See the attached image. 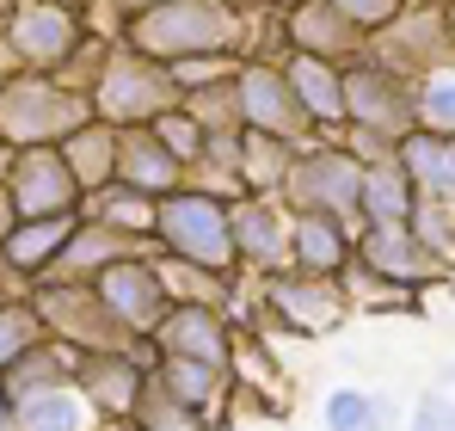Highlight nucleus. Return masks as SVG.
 <instances>
[{
  "instance_id": "1",
  "label": "nucleus",
  "mask_w": 455,
  "mask_h": 431,
  "mask_svg": "<svg viewBox=\"0 0 455 431\" xmlns=\"http://www.w3.org/2000/svg\"><path fill=\"white\" fill-rule=\"evenodd\" d=\"M124 44L148 62L240 56L246 50V6H234V0H166V6L124 19Z\"/></svg>"
},
{
  "instance_id": "2",
  "label": "nucleus",
  "mask_w": 455,
  "mask_h": 431,
  "mask_svg": "<svg viewBox=\"0 0 455 431\" xmlns=\"http://www.w3.org/2000/svg\"><path fill=\"white\" fill-rule=\"evenodd\" d=\"M228 204L216 185H179L172 198L154 204V234L148 247L172 265H191L204 278H222L234 284V222H228Z\"/></svg>"
},
{
  "instance_id": "3",
  "label": "nucleus",
  "mask_w": 455,
  "mask_h": 431,
  "mask_svg": "<svg viewBox=\"0 0 455 431\" xmlns=\"http://www.w3.org/2000/svg\"><path fill=\"white\" fill-rule=\"evenodd\" d=\"M86 124H92V105L80 86L56 80V74H0V142L12 154L62 148Z\"/></svg>"
},
{
  "instance_id": "4",
  "label": "nucleus",
  "mask_w": 455,
  "mask_h": 431,
  "mask_svg": "<svg viewBox=\"0 0 455 431\" xmlns=\"http://www.w3.org/2000/svg\"><path fill=\"white\" fill-rule=\"evenodd\" d=\"M86 12L75 0H0V50L12 74H68L86 50Z\"/></svg>"
},
{
  "instance_id": "5",
  "label": "nucleus",
  "mask_w": 455,
  "mask_h": 431,
  "mask_svg": "<svg viewBox=\"0 0 455 431\" xmlns=\"http://www.w3.org/2000/svg\"><path fill=\"white\" fill-rule=\"evenodd\" d=\"M86 105H92V118H99L105 130H142L160 111L179 105V86H172L166 62L136 56L130 44H111L105 69L92 74V86H86Z\"/></svg>"
},
{
  "instance_id": "6",
  "label": "nucleus",
  "mask_w": 455,
  "mask_h": 431,
  "mask_svg": "<svg viewBox=\"0 0 455 431\" xmlns=\"http://www.w3.org/2000/svg\"><path fill=\"white\" fill-rule=\"evenodd\" d=\"M357 185H363V160L345 142H307L290 160V179L277 191V204L290 216H332V222H357Z\"/></svg>"
},
{
  "instance_id": "7",
  "label": "nucleus",
  "mask_w": 455,
  "mask_h": 431,
  "mask_svg": "<svg viewBox=\"0 0 455 431\" xmlns=\"http://www.w3.org/2000/svg\"><path fill=\"white\" fill-rule=\"evenodd\" d=\"M339 80H345V130H363V136H381V142H400L412 124V80L394 74L387 62H376L370 50L345 56L339 62Z\"/></svg>"
},
{
  "instance_id": "8",
  "label": "nucleus",
  "mask_w": 455,
  "mask_h": 431,
  "mask_svg": "<svg viewBox=\"0 0 455 431\" xmlns=\"http://www.w3.org/2000/svg\"><path fill=\"white\" fill-rule=\"evenodd\" d=\"M92 296H99V308L111 314V327L130 339V346H142L160 333V321L172 314V296H166V278H160V259L148 253H130V259H117V265H105L99 278H92Z\"/></svg>"
},
{
  "instance_id": "9",
  "label": "nucleus",
  "mask_w": 455,
  "mask_h": 431,
  "mask_svg": "<svg viewBox=\"0 0 455 431\" xmlns=\"http://www.w3.org/2000/svg\"><path fill=\"white\" fill-rule=\"evenodd\" d=\"M234 99H240V130H259V136H277V142L302 148L314 130H307L302 105L290 93V80L277 69V56H252L234 69Z\"/></svg>"
},
{
  "instance_id": "10",
  "label": "nucleus",
  "mask_w": 455,
  "mask_h": 431,
  "mask_svg": "<svg viewBox=\"0 0 455 431\" xmlns=\"http://www.w3.org/2000/svg\"><path fill=\"white\" fill-rule=\"evenodd\" d=\"M351 265L357 272H370L376 284L400 289V296H419L425 284H437L450 265L412 234V222L406 228H357L351 234Z\"/></svg>"
},
{
  "instance_id": "11",
  "label": "nucleus",
  "mask_w": 455,
  "mask_h": 431,
  "mask_svg": "<svg viewBox=\"0 0 455 431\" xmlns=\"http://www.w3.org/2000/svg\"><path fill=\"white\" fill-rule=\"evenodd\" d=\"M6 198H12L19 222H56V216H80V204H86V191H80L75 167L62 160V148H25V154H12Z\"/></svg>"
},
{
  "instance_id": "12",
  "label": "nucleus",
  "mask_w": 455,
  "mask_h": 431,
  "mask_svg": "<svg viewBox=\"0 0 455 431\" xmlns=\"http://www.w3.org/2000/svg\"><path fill=\"white\" fill-rule=\"evenodd\" d=\"M37 314H44V333L75 346V352H124L130 339L111 327V314L99 308V296L86 284H37L31 289Z\"/></svg>"
},
{
  "instance_id": "13",
  "label": "nucleus",
  "mask_w": 455,
  "mask_h": 431,
  "mask_svg": "<svg viewBox=\"0 0 455 431\" xmlns=\"http://www.w3.org/2000/svg\"><path fill=\"white\" fill-rule=\"evenodd\" d=\"M228 222H234V265L240 272H252L259 284L290 272V210L277 198H234Z\"/></svg>"
},
{
  "instance_id": "14",
  "label": "nucleus",
  "mask_w": 455,
  "mask_h": 431,
  "mask_svg": "<svg viewBox=\"0 0 455 431\" xmlns=\"http://www.w3.org/2000/svg\"><path fill=\"white\" fill-rule=\"evenodd\" d=\"M455 37H450V25H443V6H425V12H400L387 31H376L363 50L376 56V62H387L394 74H406V80H419L425 69H437V62H450L455 50H450Z\"/></svg>"
},
{
  "instance_id": "15",
  "label": "nucleus",
  "mask_w": 455,
  "mask_h": 431,
  "mask_svg": "<svg viewBox=\"0 0 455 431\" xmlns=\"http://www.w3.org/2000/svg\"><path fill=\"white\" fill-rule=\"evenodd\" d=\"M259 302H265V314H277V321H283L290 333H302V339L332 333V327L351 314V302H345V289H339V284H326V278H296V272L265 278Z\"/></svg>"
},
{
  "instance_id": "16",
  "label": "nucleus",
  "mask_w": 455,
  "mask_h": 431,
  "mask_svg": "<svg viewBox=\"0 0 455 431\" xmlns=\"http://www.w3.org/2000/svg\"><path fill=\"white\" fill-rule=\"evenodd\" d=\"M148 346L160 352V363L191 358V363L228 370V358H234V321H228L222 308H210V302H172V314L160 321V333H154Z\"/></svg>"
},
{
  "instance_id": "17",
  "label": "nucleus",
  "mask_w": 455,
  "mask_h": 431,
  "mask_svg": "<svg viewBox=\"0 0 455 431\" xmlns=\"http://www.w3.org/2000/svg\"><path fill=\"white\" fill-rule=\"evenodd\" d=\"M142 382H148V363L136 358V346H124V352H86L80 376H75V388L86 394V407L99 419H130L136 401H142Z\"/></svg>"
},
{
  "instance_id": "18",
  "label": "nucleus",
  "mask_w": 455,
  "mask_h": 431,
  "mask_svg": "<svg viewBox=\"0 0 455 431\" xmlns=\"http://www.w3.org/2000/svg\"><path fill=\"white\" fill-rule=\"evenodd\" d=\"M80 216H56V222H19L6 240H0V272H6V284L19 289H37L56 278V259H62V247L75 240Z\"/></svg>"
},
{
  "instance_id": "19",
  "label": "nucleus",
  "mask_w": 455,
  "mask_h": 431,
  "mask_svg": "<svg viewBox=\"0 0 455 431\" xmlns=\"http://www.w3.org/2000/svg\"><path fill=\"white\" fill-rule=\"evenodd\" d=\"M117 185H130V191H142L148 204H160V198H172L179 185H191V173H185V160L142 124V130H117Z\"/></svg>"
},
{
  "instance_id": "20",
  "label": "nucleus",
  "mask_w": 455,
  "mask_h": 431,
  "mask_svg": "<svg viewBox=\"0 0 455 431\" xmlns=\"http://www.w3.org/2000/svg\"><path fill=\"white\" fill-rule=\"evenodd\" d=\"M277 69H283L290 93H296V105H302L307 130H320V136H345V80H339V62H320V56L290 50V56H277Z\"/></svg>"
},
{
  "instance_id": "21",
  "label": "nucleus",
  "mask_w": 455,
  "mask_h": 431,
  "mask_svg": "<svg viewBox=\"0 0 455 431\" xmlns=\"http://www.w3.org/2000/svg\"><path fill=\"white\" fill-rule=\"evenodd\" d=\"M351 265V222L332 216H290V272L339 284Z\"/></svg>"
},
{
  "instance_id": "22",
  "label": "nucleus",
  "mask_w": 455,
  "mask_h": 431,
  "mask_svg": "<svg viewBox=\"0 0 455 431\" xmlns=\"http://www.w3.org/2000/svg\"><path fill=\"white\" fill-rule=\"evenodd\" d=\"M283 37H290V50L320 56V62H345V56L363 50V31L345 25L326 0H296V6L283 12Z\"/></svg>"
},
{
  "instance_id": "23",
  "label": "nucleus",
  "mask_w": 455,
  "mask_h": 431,
  "mask_svg": "<svg viewBox=\"0 0 455 431\" xmlns=\"http://www.w3.org/2000/svg\"><path fill=\"white\" fill-rule=\"evenodd\" d=\"M394 167L412 179L419 204H437V210H455V160H450V142L431 136V130H406L394 142Z\"/></svg>"
},
{
  "instance_id": "24",
  "label": "nucleus",
  "mask_w": 455,
  "mask_h": 431,
  "mask_svg": "<svg viewBox=\"0 0 455 431\" xmlns=\"http://www.w3.org/2000/svg\"><path fill=\"white\" fill-rule=\"evenodd\" d=\"M154 382L166 388V401L185 413V426H204V413H228V370L216 363H191V358H166L154 370Z\"/></svg>"
},
{
  "instance_id": "25",
  "label": "nucleus",
  "mask_w": 455,
  "mask_h": 431,
  "mask_svg": "<svg viewBox=\"0 0 455 431\" xmlns=\"http://www.w3.org/2000/svg\"><path fill=\"white\" fill-rule=\"evenodd\" d=\"M130 253H148V240H130V234H117V228H105V222H86V216H80L75 240L62 247V259H56V278H50V284H92L105 265H117V259H130Z\"/></svg>"
},
{
  "instance_id": "26",
  "label": "nucleus",
  "mask_w": 455,
  "mask_h": 431,
  "mask_svg": "<svg viewBox=\"0 0 455 431\" xmlns=\"http://www.w3.org/2000/svg\"><path fill=\"white\" fill-rule=\"evenodd\" d=\"M419 216V191L412 179L387 160H363V185H357V222L363 228H406Z\"/></svg>"
},
{
  "instance_id": "27",
  "label": "nucleus",
  "mask_w": 455,
  "mask_h": 431,
  "mask_svg": "<svg viewBox=\"0 0 455 431\" xmlns=\"http://www.w3.org/2000/svg\"><path fill=\"white\" fill-rule=\"evenodd\" d=\"M80 358H86V352L62 346V339H37V346H31L25 358L12 363L0 382H6V394H12V401H25V394H44V388H75Z\"/></svg>"
},
{
  "instance_id": "28",
  "label": "nucleus",
  "mask_w": 455,
  "mask_h": 431,
  "mask_svg": "<svg viewBox=\"0 0 455 431\" xmlns=\"http://www.w3.org/2000/svg\"><path fill=\"white\" fill-rule=\"evenodd\" d=\"M320 431H400V407H394V394L345 382L320 401Z\"/></svg>"
},
{
  "instance_id": "29",
  "label": "nucleus",
  "mask_w": 455,
  "mask_h": 431,
  "mask_svg": "<svg viewBox=\"0 0 455 431\" xmlns=\"http://www.w3.org/2000/svg\"><path fill=\"white\" fill-rule=\"evenodd\" d=\"M290 160H296V148H290V142L259 136V130H240V179H234L240 198H277L283 179H290Z\"/></svg>"
},
{
  "instance_id": "30",
  "label": "nucleus",
  "mask_w": 455,
  "mask_h": 431,
  "mask_svg": "<svg viewBox=\"0 0 455 431\" xmlns=\"http://www.w3.org/2000/svg\"><path fill=\"white\" fill-rule=\"evenodd\" d=\"M99 413L86 407L80 388H44V394H25L19 413H12V431H92Z\"/></svg>"
},
{
  "instance_id": "31",
  "label": "nucleus",
  "mask_w": 455,
  "mask_h": 431,
  "mask_svg": "<svg viewBox=\"0 0 455 431\" xmlns=\"http://www.w3.org/2000/svg\"><path fill=\"white\" fill-rule=\"evenodd\" d=\"M62 160L75 167L80 191L92 198V191H105L111 179H117V130H105L99 118L86 124V130H75L68 142H62Z\"/></svg>"
},
{
  "instance_id": "32",
  "label": "nucleus",
  "mask_w": 455,
  "mask_h": 431,
  "mask_svg": "<svg viewBox=\"0 0 455 431\" xmlns=\"http://www.w3.org/2000/svg\"><path fill=\"white\" fill-rule=\"evenodd\" d=\"M412 124L431 130V136H443V142H455V56L412 80Z\"/></svg>"
},
{
  "instance_id": "33",
  "label": "nucleus",
  "mask_w": 455,
  "mask_h": 431,
  "mask_svg": "<svg viewBox=\"0 0 455 431\" xmlns=\"http://www.w3.org/2000/svg\"><path fill=\"white\" fill-rule=\"evenodd\" d=\"M86 222H105V228H117V234H130V240H148L154 234V204L142 191H130V185H105V191H92L86 204H80Z\"/></svg>"
},
{
  "instance_id": "34",
  "label": "nucleus",
  "mask_w": 455,
  "mask_h": 431,
  "mask_svg": "<svg viewBox=\"0 0 455 431\" xmlns=\"http://www.w3.org/2000/svg\"><path fill=\"white\" fill-rule=\"evenodd\" d=\"M37 339H50V333H44V314H37L31 289H12V296H0V376H6L12 363L25 358Z\"/></svg>"
},
{
  "instance_id": "35",
  "label": "nucleus",
  "mask_w": 455,
  "mask_h": 431,
  "mask_svg": "<svg viewBox=\"0 0 455 431\" xmlns=\"http://www.w3.org/2000/svg\"><path fill=\"white\" fill-rule=\"evenodd\" d=\"M197 124H204V136H216V130H240V99H234V74L216 80V86H197V93H185L179 99Z\"/></svg>"
},
{
  "instance_id": "36",
  "label": "nucleus",
  "mask_w": 455,
  "mask_h": 431,
  "mask_svg": "<svg viewBox=\"0 0 455 431\" xmlns=\"http://www.w3.org/2000/svg\"><path fill=\"white\" fill-rule=\"evenodd\" d=\"M148 130H154V136H160L166 148H172L179 160H185V173H191V167L204 160V124H197V118H191L185 105H172V111H160V118H154Z\"/></svg>"
},
{
  "instance_id": "37",
  "label": "nucleus",
  "mask_w": 455,
  "mask_h": 431,
  "mask_svg": "<svg viewBox=\"0 0 455 431\" xmlns=\"http://www.w3.org/2000/svg\"><path fill=\"white\" fill-rule=\"evenodd\" d=\"M326 6H332L345 25H357V31H363V44H370V37H376V31H387V25H394L412 0H326Z\"/></svg>"
},
{
  "instance_id": "38",
  "label": "nucleus",
  "mask_w": 455,
  "mask_h": 431,
  "mask_svg": "<svg viewBox=\"0 0 455 431\" xmlns=\"http://www.w3.org/2000/svg\"><path fill=\"white\" fill-rule=\"evenodd\" d=\"M130 426H136V431H179V426H185V413L166 401V388L154 382V370H148V382H142V401H136Z\"/></svg>"
},
{
  "instance_id": "39",
  "label": "nucleus",
  "mask_w": 455,
  "mask_h": 431,
  "mask_svg": "<svg viewBox=\"0 0 455 431\" xmlns=\"http://www.w3.org/2000/svg\"><path fill=\"white\" fill-rule=\"evenodd\" d=\"M406 431H455V394L450 388H425L406 413Z\"/></svg>"
},
{
  "instance_id": "40",
  "label": "nucleus",
  "mask_w": 455,
  "mask_h": 431,
  "mask_svg": "<svg viewBox=\"0 0 455 431\" xmlns=\"http://www.w3.org/2000/svg\"><path fill=\"white\" fill-rule=\"evenodd\" d=\"M12 228H19V210H12V198H6V191H0V240H6V234H12Z\"/></svg>"
},
{
  "instance_id": "41",
  "label": "nucleus",
  "mask_w": 455,
  "mask_h": 431,
  "mask_svg": "<svg viewBox=\"0 0 455 431\" xmlns=\"http://www.w3.org/2000/svg\"><path fill=\"white\" fill-rule=\"evenodd\" d=\"M111 6H117L124 19H136V12H148V6H166V0H111Z\"/></svg>"
},
{
  "instance_id": "42",
  "label": "nucleus",
  "mask_w": 455,
  "mask_h": 431,
  "mask_svg": "<svg viewBox=\"0 0 455 431\" xmlns=\"http://www.w3.org/2000/svg\"><path fill=\"white\" fill-rule=\"evenodd\" d=\"M12 413H19V401H12L6 382H0V431H12Z\"/></svg>"
},
{
  "instance_id": "43",
  "label": "nucleus",
  "mask_w": 455,
  "mask_h": 431,
  "mask_svg": "<svg viewBox=\"0 0 455 431\" xmlns=\"http://www.w3.org/2000/svg\"><path fill=\"white\" fill-rule=\"evenodd\" d=\"M6 173H12V148L0 142V191H6Z\"/></svg>"
},
{
  "instance_id": "44",
  "label": "nucleus",
  "mask_w": 455,
  "mask_h": 431,
  "mask_svg": "<svg viewBox=\"0 0 455 431\" xmlns=\"http://www.w3.org/2000/svg\"><path fill=\"white\" fill-rule=\"evenodd\" d=\"M443 25H450V37H455V0H443Z\"/></svg>"
},
{
  "instance_id": "45",
  "label": "nucleus",
  "mask_w": 455,
  "mask_h": 431,
  "mask_svg": "<svg viewBox=\"0 0 455 431\" xmlns=\"http://www.w3.org/2000/svg\"><path fill=\"white\" fill-rule=\"evenodd\" d=\"M265 6H277V12H290V6H296V0H265Z\"/></svg>"
},
{
  "instance_id": "46",
  "label": "nucleus",
  "mask_w": 455,
  "mask_h": 431,
  "mask_svg": "<svg viewBox=\"0 0 455 431\" xmlns=\"http://www.w3.org/2000/svg\"><path fill=\"white\" fill-rule=\"evenodd\" d=\"M0 296H12V284H0Z\"/></svg>"
},
{
  "instance_id": "47",
  "label": "nucleus",
  "mask_w": 455,
  "mask_h": 431,
  "mask_svg": "<svg viewBox=\"0 0 455 431\" xmlns=\"http://www.w3.org/2000/svg\"><path fill=\"white\" fill-rule=\"evenodd\" d=\"M450 388H455V363H450Z\"/></svg>"
},
{
  "instance_id": "48",
  "label": "nucleus",
  "mask_w": 455,
  "mask_h": 431,
  "mask_svg": "<svg viewBox=\"0 0 455 431\" xmlns=\"http://www.w3.org/2000/svg\"><path fill=\"white\" fill-rule=\"evenodd\" d=\"M450 160H455V142H450Z\"/></svg>"
},
{
  "instance_id": "49",
  "label": "nucleus",
  "mask_w": 455,
  "mask_h": 431,
  "mask_svg": "<svg viewBox=\"0 0 455 431\" xmlns=\"http://www.w3.org/2000/svg\"><path fill=\"white\" fill-rule=\"evenodd\" d=\"M75 6H86V0H75Z\"/></svg>"
},
{
  "instance_id": "50",
  "label": "nucleus",
  "mask_w": 455,
  "mask_h": 431,
  "mask_svg": "<svg viewBox=\"0 0 455 431\" xmlns=\"http://www.w3.org/2000/svg\"><path fill=\"white\" fill-rule=\"evenodd\" d=\"M0 74H6V69H0Z\"/></svg>"
}]
</instances>
